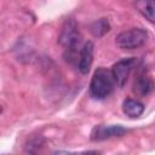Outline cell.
<instances>
[{"label":"cell","mask_w":155,"mask_h":155,"mask_svg":"<svg viewBox=\"0 0 155 155\" xmlns=\"http://www.w3.org/2000/svg\"><path fill=\"white\" fill-rule=\"evenodd\" d=\"M115 85L116 82L111 70L105 68H97L90 82V96L93 99H104L113 93Z\"/></svg>","instance_id":"obj_1"},{"label":"cell","mask_w":155,"mask_h":155,"mask_svg":"<svg viewBox=\"0 0 155 155\" xmlns=\"http://www.w3.org/2000/svg\"><path fill=\"white\" fill-rule=\"evenodd\" d=\"M147 39H148L147 30L142 28H131L128 30L121 31L116 36L115 42L122 50H136L143 46Z\"/></svg>","instance_id":"obj_2"},{"label":"cell","mask_w":155,"mask_h":155,"mask_svg":"<svg viewBox=\"0 0 155 155\" xmlns=\"http://www.w3.org/2000/svg\"><path fill=\"white\" fill-rule=\"evenodd\" d=\"M58 42L65 50H76V47L81 42V34L78 23L73 18H68L64 21L58 35Z\"/></svg>","instance_id":"obj_3"},{"label":"cell","mask_w":155,"mask_h":155,"mask_svg":"<svg viewBox=\"0 0 155 155\" xmlns=\"http://www.w3.org/2000/svg\"><path fill=\"white\" fill-rule=\"evenodd\" d=\"M127 132V128L121 125H97L93 127L90 139L93 142H99L109 139L113 137H121Z\"/></svg>","instance_id":"obj_4"},{"label":"cell","mask_w":155,"mask_h":155,"mask_svg":"<svg viewBox=\"0 0 155 155\" xmlns=\"http://www.w3.org/2000/svg\"><path fill=\"white\" fill-rule=\"evenodd\" d=\"M134 64H136V58L131 57V58L121 59V61L116 62L113 65L111 73H113L114 80L116 82V86H119V87H124L125 86V84L127 82V79H128Z\"/></svg>","instance_id":"obj_5"},{"label":"cell","mask_w":155,"mask_h":155,"mask_svg":"<svg viewBox=\"0 0 155 155\" xmlns=\"http://www.w3.org/2000/svg\"><path fill=\"white\" fill-rule=\"evenodd\" d=\"M93 50L94 45L92 41H86L80 51L79 54V62H78V69L81 74L86 75L93 63Z\"/></svg>","instance_id":"obj_6"},{"label":"cell","mask_w":155,"mask_h":155,"mask_svg":"<svg viewBox=\"0 0 155 155\" xmlns=\"http://www.w3.org/2000/svg\"><path fill=\"white\" fill-rule=\"evenodd\" d=\"M155 90L154 81L148 76H140L134 81L133 92L138 97H147Z\"/></svg>","instance_id":"obj_7"},{"label":"cell","mask_w":155,"mask_h":155,"mask_svg":"<svg viewBox=\"0 0 155 155\" xmlns=\"http://www.w3.org/2000/svg\"><path fill=\"white\" fill-rule=\"evenodd\" d=\"M134 6L145 19L155 24V0H134Z\"/></svg>","instance_id":"obj_8"},{"label":"cell","mask_w":155,"mask_h":155,"mask_svg":"<svg viewBox=\"0 0 155 155\" xmlns=\"http://www.w3.org/2000/svg\"><path fill=\"white\" fill-rule=\"evenodd\" d=\"M144 104L142 102H139L138 99H133V98H127L122 103V111L132 119L139 117L143 113H144Z\"/></svg>","instance_id":"obj_9"},{"label":"cell","mask_w":155,"mask_h":155,"mask_svg":"<svg viewBox=\"0 0 155 155\" xmlns=\"http://www.w3.org/2000/svg\"><path fill=\"white\" fill-rule=\"evenodd\" d=\"M110 30V24H109V21L107 18H101V19H97L96 22H93L91 25H90V31L93 36L96 38H102L104 36L108 31Z\"/></svg>","instance_id":"obj_10"},{"label":"cell","mask_w":155,"mask_h":155,"mask_svg":"<svg viewBox=\"0 0 155 155\" xmlns=\"http://www.w3.org/2000/svg\"><path fill=\"white\" fill-rule=\"evenodd\" d=\"M44 144H45V139L41 136L33 137L28 140V143L25 145V151L27 153H36L40 148H42Z\"/></svg>","instance_id":"obj_11"}]
</instances>
